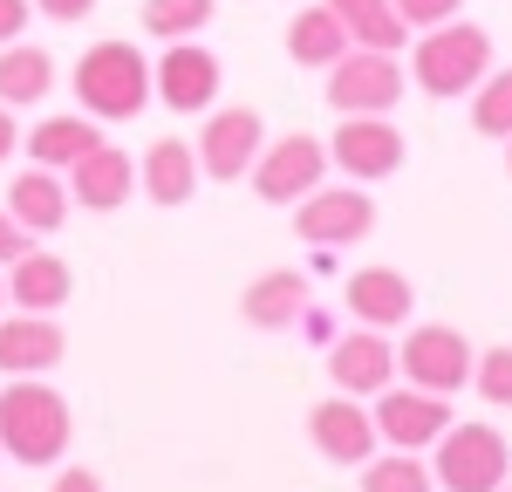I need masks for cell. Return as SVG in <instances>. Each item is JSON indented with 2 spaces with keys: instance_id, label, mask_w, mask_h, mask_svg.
<instances>
[{
  "instance_id": "6da1fadb",
  "label": "cell",
  "mask_w": 512,
  "mask_h": 492,
  "mask_svg": "<svg viewBox=\"0 0 512 492\" xmlns=\"http://www.w3.org/2000/svg\"><path fill=\"white\" fill-rule=\"evenodd\" d=\"M76 438V417H69V397L48 390L41 376H14L0 390V458L14 465H55Z\"/></svg>"
},
{
  "instance_id": "7a4b0ae2",
  "label": "cell",
  "mask_w": 512,
  "mask_h": 492,
  "mask_svg": "<svg viewBox=\"0 0 512 492\" xmlns=\"http://www.w3.org/2000/svg\"><path fill=\"white\" fill-rule=\"evenodd\" d=\"M151 96H158V82H151V62H144L137 41H89L76 55V103L96 123L144 117Z\"/></svg>"
},
{
  "instance_id": "3957f363",
  "label": "cell",
  "mask_w": 512,
  "mask_h": 492,
  "mask_svg": "<svg viewBox=\"0 0 512 492\" xmlns=\"http://www.w3.org/2000/svg\"><path fill=\"white\" fill-rule=\"evenodd\" d=\"M492 76V35L478 21H437L417 35V89L451 103V96H472L478 82Z\"/></svg>"
},
{
  "instance_id": "277c9868",
  "label": "cell",
  "mask_w": 512,
  "mask_h": 492,
  "mask_svg": "<svg viewBox=\"0 0 512 492\" xmlns=\"http://www.w3.org/2000/svg\"><path fill=\"white\" fill-rule=\"evenodd\" d=\"M431 479L444 492H499L512 479V445L492 424H451V431L437 438Z\"/></svg>"
},
{
  "instance_id": "5b68a950",
  "label": "cell",
  "mask_w": 512,
  "mask_h": 492,
  "mask_svg": "<svg viewBox=\"0 0 512 492\" xmlns=\"http://www.w3.org/2000/svg\"><path fill=\"white\" fill-rule=\"evenodd\" d=\"M328 103H335V117H390L403 103V62L383 48H349L328 69Z\"/></svg>"
},
{
  "instance_id": "8992f818",
  "label": "cell",
  "mask_w": 512,
  "mask_h": 492,
  "mask_svg": "<svg viewBox=\"0 0 512 492\" xmlns=\"http://www.w3.org/2000/svg\"><path fill=\"white\" fill-rule=\"evenodd\" d=\"M396 376H403V383H417V390L451 397V390H465V383H472V342H465L458 328H444V322L410 328V335L396 342Z\"/></svg>"
},
{
  "instance_id": "52a82bcc",
  "label": "cell",
  "mask_w": 512,
  "mask_h": 492,
  "mask_svg": "<svg viewBox=\"0 0 512 492\" xmlns=\"http://www.w3.org/2000/svg\"><path fill=\"white\" fill-rule=\"evenodd\" d=\"M321 171H328V144L308 130H287L253 158V192L267 205H301L321 185Z\"/></svg>"
},
{
  "instance_id": "ba28073f",
  "label": "cell",
  "mask_w": 512,
  "mask_h": 492,
  "mask_svg": "<svg viewBox=\"0 0 512 492\" xmlns=\"http://www.w3.org/2000/svg\"><path fill=\"white\" fill-rule=\"evenodd\" d=\"M260 151H267V123H260V110H246V103L212 110L205 130H198V171H205V178H219V185L246 178Z\"/></svg>"
},
{
  "instance_id": "9c48e42d",
  "label": "cell",
  "mask_w": 512,
  "mask_h": 492,
  "mask_svg": "<svg viewBox=\"0 0 512 492\" xmlns=\"http://www.w3.org/2000/svg\"><path fill=\"white\" fill-rule=\"evenodd\" d=\"M369 226H376V199L362 185H335V192L315 185L294 205V233L308 246H355V240H369Z\"/></svg>"
},
{
  "instance_id": "30bf717a",
  "label": "cell",
  "mask_w": 512,
  "mask_h": 492,
  "mask_svg": "<svg viewBox=\"0 0 512 492\" xmlns=\"http://www.w3.org/2000/svg\"><path fill=\"white\" fill-rule=\"evenodd\" d=\"M151 82H158V103L178 110V117H198L219 103V55L192 41H164V55L151 62Z\"/></svg>"
},
{
  "instance_id": "8fae6325",
  "label": "cell",
  "mask_w": 512,
  "mask_h": 492,
  "mask_svg": "<svg viewBox=\"0 0 512 492\" xmlns=\"http://www.w3.org/2000/svg\"><path fill=\"white\" fill-rule=\"evenodd\" d=\"M376 438H390L396 451H424V445H437L458 417H451V397H437V390H417V383H403V390H383L376 397Z\"/></svg>"
},
{
  "instance_id": "7c38bea8",
  "label": "cell",
  "mask_w": 512,
  "mask_h": 492,
  "mask_svg": "<svg viewBox=\"0 0 512 492\" xmlns=\"http://www.w3.org/2000/svg\"><path fill=\"white\" fill-rule=\"evenodd\" d=\"M328 164H342L355 185H376L403 171V130L390 117H342V130L328 137Z\"/></svg>"
},
{
  "instance_id": "4fadbf2b",
  "label": "cell",
  "mask_w": 512,
  "mask_h": 492,
  "mask_svg": "<svg viewBox=\"0 0 512 492\" xmlns=\"http://www.w3.org/2000/svg\"><path fill=\"white\" fill-rule=\"evenodd\" d=\"M328 376H335L342 397H383L396 383V342L383 328L355 322V335H335L328 342Z\"/></svg>"
},
{
  "instance_id": "5bb4252c",
  "label": "cell",
  "mask_w": 512,
  "mask_h": 492,
  "mask_svg": "<svg viewBox=\"0 0 512 492\" xmlns=\"http://www.w3.org/2000/svg\"><path fill=\"white\" fill-rule=\"evenodd\" d=\"M308 438L328 465H369L376 458V417L355 404V397H321L308 410Z\"/></svg>"
},
{
  "instance_id": "9a60e30c",
  "label": "cell",
  "mask_w": 512,
  "mask_h": 492,
  "mask_svg": "<svg viewBox=\"0 0 512 492\" xmlns=\"http://www.w3.org/2000/svg\"><path fill=\"white\" fill-rule=\"evenodd\" d=\"M62 178H69V199H76L82 212H117V205L137 192V158L117 151V144H96V151L76 158Z\"/></svg>"
},
{
  "instance_id": "2e32d148",
  "label": "cell",
  "mask_w": 512,
  "mask_h": 492,
  "mask_svg": "<svg viewBox=\"0 0 512 492\" xmlns=\"http://www.w3.org/2000/svg\"><path fill=\"white\" fill-rule=\"evenodd\" d=\"M342 308L362 328H403L410 308H417V287H410V274H396V267H362L342 287Z\"/></svg>"
},
{
  "instance_id": "e0dca14e",
  "label": "cell",
  "mask_w": 512,
  "mask_h": 492,
  "mask_svg": "<svg viewBox=\"0 0 512 492\" xmlns=\"http://www.w3.org/2000/svg\"><path fill=\"white\" fill-rule=\"evenodd\" d=\"M62 328L55 315H0V369L7 376H48L62 363Z\"/></svg>"
},
{
  "instance_id": "ac0fdd59",
  "label": "cell",
  "mask_w": 512,
  "mask_h": 492,
  "mask_svg": "<svg viewBox=\"0 0 512 492\" xmlns=\"http://www.w3.org/2000/svg\"><path fill=\"white\" fill-rule=\"evenodd\" d=\"M69 294H76L69 260H55V253H41V246H28V253L7 267V301H14L21 315H55Z\"/></svg>"
},
{
  "instance_id": "d6986e66",
  "label": "cell",
  "mask_w": 512,
  "mask_h": 492,
  "mask_svg": "<svg viewBox=\"0 0 512 492\" xmlns=\"http://www.w3.org/2000/svg\"><path fill=\"white\" fill-rule=\"evenodd\" d=\"M69 178L62 171H48V164H28L14 185H7V212L28 226V233H55L62 219H69Z\"/></svg>"
},
{
  "instance_id": "ffe728a7",
  "label": "cell",
  "mask_w": 512,
  "mask_h": 492,
  "mask_svg": "<svg viewBox=\"0 0 512 492\" xmlns=\"http://www.w3.org/2000/svg\"><path fill=\"white\" fill-rule=\"evenodd\" d=\"M301 308H308V274H294V267H274V274H260V281L239 294V315L253 328H267V335L294 328Z\"/></svg>"
},
{
  "instance_id": "44dd1931",
  "label": "cell",
  "mask_w": 512,
  "mask_h": 492,
  "mask_svg": "<svg viewBox=\"0 0 512 492\" xmlns=\"http://www.w3.org/2000/svg\"><path fill=\"white\" fill-rule=\"evenodd\" d=\"M355 48V35L342 28V14L321 0V7H301L294 21H287V55L301 62V69H335L342 55Z\"/></svg>"
},
{
  "instance_id": "7402d4cb",
  "label": "cell",
  "mask_w": 512,
  "mask_h": 492,
  "mask_svg": "<svg viewBox=\"0 0 512 492\" xmlns=\"http://www.w3.org/2000/svg\"><path fill=\"white\" fill-rule=\"evenodd\" d=\"M103 144V130H96V117L89 110H76V117H41L28 137H21V151L35 164H48V171H69L76 158H89Z\"/></svg>"
},
{
  "instance_id": "603a6c76",
  "label": "cell",
  "mask_w": 512,
  "mask_h": 492,
  "mask_svg": "<svg viewBox=\"0 0 512 492\" xmlns=\"http://www.w3.org/2000/svg\"><path fill=\"white\" fill-rule=\"evenodd\" d=\"M198 192V151L185 137H158L144 151V199L151 205H185Z\"/></svg>"
},
{
  "instance_id": "cb8c5ba5",
  "label": "cell",
  "mask_w": 512,
  "mask_h": 492,
  "mask_svg": "<svg viewBox=\"0 0 512 492\" xmlns=\"http://www.w3.org/2000/svg\"><path fill=\"white\" fill-rule=\"evenodd\" d=\"M55 89V55L35 48V41H7L0 48V103L7 110H28Z\"/></svg>"
},
{
  "instance_id": "d4e9b609",
  "label": "cell",
  "mask_w": 512,
  "mask_h": 492,
  "mask_svg": "<svg viewBox=\"0 0 512 492\" xmlns=\"http://www.w3.org/2000/svg\"><path fill=\"white\" fill-rule=\"evenodd\" d=\"M335 14H342V28L355 35V48H383V55H396L403 41H410V28H403V14H396L390 0H328Z\"/></svg>"
},
{
  "instance_id": "484cf974",
  "label": "cell",
  "mask_w": 512,
  "mask_h": 492,
  "mask_svg": "<svg viewBox=\"0 0 512 492\" xmlns=\"http://www.w3.org/2000/svg\"><path fill=\"white\" fill-rule=\"evenodd\" d=\"M219 0H144V35L158 41H192L198 28H212Z\"/></svg>"
},
{
  "instance_id": "4316f807",
  "label": "cell",
  "mask_w": 512,
  "mask_h": 492,
  "mask_svg": "<svg viewBox=\"0 0 512 492\" xmlns=\"http://www.w3.org/2000/svg\"><path fill=\"white\" fill-rule=\"evenodd\" d=\"M362 492H437V479L417 451H390V458L362 465Z\"/></svg>"
},
{
  "instance_id": "83f0119b",
  "label": "cell",
  "mask_w": 512,
  "mask_h": 492,
  "mask_svg": "<svg viewBox=\"0 0 512 492\" xmlns=\"http://www.w3.org/2000/svg\"><path fill=\"white\" fill-rule=\"evenodd\" d=\"M472 130L478 137H512V69H492V76L472 89Z\"/></svg>"
},
{
  "instance_id": "f1b7e54d",
  "label": "cell",
  "mask_w": 512,
  "mask_h": 492,
  "mask_svg": "<svg viewBox=\"0 0 512 492\" xmlns=\"http://www.w3.org/2000/svg\"><path fill=\"white\" fill-rule=\"evenodd\" d=\"M472 383H478V397L492 410H512V342H499V349H485L472 363Z\"/></svg>"
},
{
  "instance_id": "f546056e",
  "label": "cell",
  "mask_w": 512,
  "mask_h": 492,
  "mask_svg": "<svg viewBox=\"0 0 512 492\" xmlns=\"http://www.w3.org/2000/svg\"><path fill=\"white\" fill-rule=\"evenodd\" d=\"M390 7L403 14V28L417 35V28H437V21H458L465 0H390Z\"/></svg>"
},
{
  "instance_id": "4dcf8cb0",
  "label": "cell",
  "mask_w": 512,
  "mask_h": 492,
  "mask_svg": "<svg viewBox=\"0 0 512 492\" xmlns=\"http://www.w3.org/2000/svg\"><path fill=\"white\" fill-rule=\"evenodd\" d=\"M28 246H35V233H28V226H21V219H14V212L0 205V267H14V260L28 253Z\"/></svg>"
},
{
  "instance_id": "1f68e13d",
  "label": "cell",
  "mask_w": 512,
  "mask_h": 492,
  "mask_svg": "<svg viewBox=\"0 0 512 492\" xmlns=\"http://www.w3.org/2000/svg\"><path fill=\"white\" fill-rule=\"evenodd\" d=\"M28 21H35V0H0V48L28 35Z\"/></svg>"
},
{
  "instance_id": "d6a6232c",
  "label": "cell",
  "mask_w": 512,
  "mask_h": 492,
  "mask_svg": "<svg viewBox=\"0 0 512 492\" xmlns=\"http://www.w3.org/2000/svg\"><path fill=\"white\" fill-rule=\"evenodd\" d=\"M35 7L48 21H89V14H96V0H35Z\"/></svg>"
},
{
  "instance_id": "836d02e7",
  "label": "cell",
  "mask_w": 512,
  "mask_h": 492,
  "mask_svg": "<svg viewBox=\"0 0 512 492\" xmlns=\"http://www.w3.org/2000/svg\"><path fill=\"white\" fill-rule=\"evenodd\" d=\"M48 492H103V479L89 472V465H69V472H55V486Z\"/></svg>"
},
{
  "instance_id": "e575fe53",
  "label": "cell",
  "mask_w": 512,
  "mask_h": 492,
  "mask_svg": "<svg viewBox=\"0 0 512 492\" xmlns=\"http://www.w3.org/2000/svg\"><path fill=\"white\" fill-rule=\"evenodd\" d=\"M14 151H21V130H14V110L0 103V164L14 158Z\"/></svg>"
},
{
  "instance_id": "d590c367",
  "label": "cell",
  "mask_w": 512,
  "mask_h": 492,
  "mask_svg": "<svg viewBox=\"0 0 512 492\" xmlns=\"http://www.w3.org/2000/svg\"><path fill=\"white\" fill-rule=\"evenodd\" d=\"M301 328H308L315 342H328V315H315V308H301Z\"/></svg>"
},
{
  "instance_id": "8d00e7d4",
  "label": "cell",
  "mask_w": 512,
  "mask_h": 492,
  "mask_svg": "<svg viewBox=\"0 0 512 492\" xmlns=\"http://www.w3.org/2000/svg\"><path fill=\"white\" fill-rule=\"evenodd\" d=\"M0 315H7V281H0Z\"/></svg>"
},
{
  "instance_id": "74e56055",
  "label": "cell",
  "mask_w": 512,
  "mask_h": 492,
  "mask_svg": "<svg viewBox=\"0 0 512 492\" xmlns=\"http://www.w3.org/2000/svg\"><path fill=\"white\" fill-rule=\"evenodd\" d=\"M506 171H512V137H506Z\"/></svg>"
},
{
  "instance_id": "f35d334b",
  "label": "cell",
  "mask_w": 512,
  "mask_h": 492,
  "mask_svg": "<svg viewBox=\"0 0 512 492\" xmlns=\"http://www.w3.org/2000/svg\"><path fill=\"white\" fill-rule=\"evenodd\" d=\"M499 492H512V479H506V486H499Z\"/></svg>"
}]
</instances>
